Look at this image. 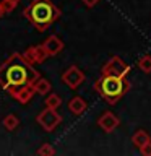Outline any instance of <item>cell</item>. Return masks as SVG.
<instances>
[{"label":"cell","mask_w":151,"mask_h":156,"mask_svg":"<svg viewBox=\"0 0 151 156\" xmlns=\"http://www.w3.org/2000/svg\"><path fill=\"white\" fill-rule=\"evenodd\" d=\"M37 154L39 156H54V154H55V150H54L52 145L44 143V145H41V148L37 150Z\"/></svg>","instance_id":"17"},{"label":"cell","mask_w":151,"mask_h":156,"mask_svg":"<svg viewBox=\"0 0 151 156\" xmlns=\"http://www.w3.org/2000/svg\"><path fill=\"white\" fill-rule=\"evenodd\" d=\"M130 72V65L125 63L119 55L111 57L109 60L104 63L101 70V75H115V76H127V73Z\"/></svg>","instance_id":"4"},{"label":"cell","mask_w":151,"mask_h":156,"mask_svg":"<svg viewBox=\"0 0 151 156\" xmlns=\"http://www.w3.org/2000/svg\"><path fill=\"white\" fill-rule=\"evenodd\" d=\"M94 90L101 98L109 102L117 104L130 90V83L125 76H115V75H101L94 81Z\"/></svg>","instance_id":"3"},{"label":"cell","mask_w":151,"mask_h":156,"mask_svg":"<svg viewBox=\"0 0 151 156\" xmlns=\"http://www.w3.org/2000/svg\"><path fill=\"white\" fill-rule=\"evenodd\" d=\"M148 141H151V136H149L148 132L143 130V129L136 130L135 133H133V136H132V143H133L138 150H140L145 143H148Z\"/></svg>","instance_id":"13"},{"label":"cell","mask_w":151,"mask_h":156,"mask_svg":"<svg viewBox=\"0 0 151 156\" xmlns=\"http://www.w3.org/2000/svg\"><path fill=\"white\" fill-rule=\"evenodd\" d=\"M44 104H46V107H49V109H58V107L62 106V98L55 94V93H51V94H47L46 101H44Z\"/></svg>","instance_id":"14"},{"label":"cell","mask_w":151,"mask_h":156,"mask_svg":"<svg viewBox=\"0 0 151 156\" xmlns=\"http://www.w3.org/2000/svg\"><path fill=\"white\" fill-rule=\"evenodd\" d=\"M86 109H88V102L80 96H73L72 99L68 101V111H70L73 115H81Z\"/></svg>","instance_id":"11"},{"label":"cell","mask_w":151,"mask_h":156,"mask_svg":"<svg viewBox=\"0 0 151 156\" xmlns=\"http://www.w3.org/2000/svg\"><path fill=\"white\" fill-rule=\"evenodd\" d=\"M33 90L36 94H41V96H46L47 93H51L52 90V85H51V81L46 80V78H42V76H39L36 81H34V85H33Z\"/></svg>","instance_id":"12"},{"label":"cell","mask_w":151,"mask_h":156,"mask_svg":"<svg viewBox=\"0 0 151 156\" xmlns=\"http://www.w3.org/2000/svg\"><path fill=\"white\" fill-rule=\"evenodd\" d=\"M36 120L46 132H52V130H55V127L62 122V115L58 114L55 109H49V107H46L44 111H41L37 114Z\"/></svg>","instance_id":"5"},{"label":"cell","mask_w":151,"mask_h":156,"mask_svg":"<svg viewBox=\"0 0 151 156\" xmlns=\"http://www.w3.org/2000/svg\"><path fill=\"white\" fill-rule=\"evenodd\" d=\"M85 80H86L85 73H83L76 65H70L65 72L62 73V81L65 83L70 90H76Z\"/></svg>","instance_id":"6"},{"label":"cell","mask_w":151,"mask_h":156,"mask_svg":"<svg viewBox=\"0 0 151 156\" xmlns=\"http://www.w3.org/2000/svg\"><path fill=\"white\" fill-rule=\"evenodd\" d=\"M140 153L143 156H151V141H148V143H145L143 146H141Z\"/></svg>","instance_id":"19"},{"label":"cell","mask_w":151,"mask_h":156,"mask_svg":"<svg viewBox=\"0 0 151 156\" xmlns=\"http://www.w3.org/2000/svg\"><path fill=\"white\" fill-rule=\"evenodd\" d=\"M24 16L37 31H46L57 20H60L62 12L52 0H31L24 8Z\"/></svg>","instance_id":"2"},{"label":"cell","mask_w":151,"mask_h":156,"mask_svg":"<svg viewBox=\"0 0 151 156\" xmlns=\"http://www.w3.org/2000/svg\"><path fill=\"white\" fill-rule=\"evenodd\" d=\"M97 125H99V129L102 132L111 133V132H114L117 127L120 125V119L112 111H106V112H102V115L97 119Z\"/></svg>","instance_id":"8"},{"label":"cell","mask_w":151,"mask_h":156,"mask_svg":"<svg viewBox=\"0 0 151 156\" xmlns=\"http://www.w3.org/2000/svg\"><path fill=\"white\" fill-rule=\"evenodd\" d=\"M21 55H23V58L26 62H29V63H33V65H34V63H42L49 57V54L46 52V49H44L42 44H37V46L28 47Z\"/></svg>","instance_id":"7"},{"label":"cell","mask_w":151,"mask_h":156,"mask_svg":"<svg viewBox=\"0 0 151 156\" xmlns=\"http://www.w3.org/2000/svg\"><path fill=\"white\" fill-rule=\"evenodd\" d=\"M42 46H44V49H46V52L49 54V57H55V55H58V54L63 51L65 44H63V41L58 36L51 34V36L42 42Z\"/></svg>","instance_id":"10"},{"label":"cell","mask_w":151,"mask_h":156,"mask_svg":"<svg viewBox=\"0 0 151 156\" xmlns=\"http://www.w3.org/2000/svg\"><path fill=\"white\" fill-rule=\"evenodd\" d=\"M41 76L33 63L26 62L21 54H12L0 65V86L7 90L10 86H33Z\"/></svg>","instance_id":"1"},{"label":"cell","mask_w":151,"mask_h":156,"mask_svg":"<svg viewBox=\"0 0 151 156\" xmlns=\"http://www.w3.org/2000/svg\"><path fill=\"white\" fill-rule=\"evenodd\" d=\"M81 2H83V5H85L86 8H93V7H96L101 0H81Z\"/></svg>","instance_id":"20"},{"label":"cell","mask_w":151,"mask_h":156,"mask_svg":"<svg viewBox=\"0 0 151 156\" xmlns=\"http://www.w3.org/2000/svg\"><path fill=\"white\" fill-rule=\"evenodd\" d=\"M7 93L13 99H16L18 102L26 104V102L31 101L34 90H33V86H28V85L26 86H10V88H7Z\"/></svg>","instance_id":"9"},{"label":"cell","mask_w":151,"mask_h":156,"mask_svg":"<svg viewBox=\"0 0 151 156\" xmlns=\"http://www.w3.org/2000/svg\"><path fill=\"white\" fill-rule=\"evenodd\" d=\"M138 67H140L141 72L151 73V55H149V54H146V55L138 58Z\"/></svg>","instance_id":"16"},{"label":"cell","mask_w":151,"mask_h":156,"mask_svg":"<svg viewBox=\"0 0 151 156\" xmlns=\"http://www.w3.org/2000/svg\"><path fill=\"white\" fill-rule=\"evenodd\" d=\"M19 2H21V0H2V7L5 10V13L13 12V10L19 5Z\"/></svg>","instance_id":"18"},{"label":"cell","mask_w":151,"mask_h":156,"mask_svg":"<svg viewBox=\"0 0 151 156\" xmlns=\"http://www.w3.org/2000/svg\"><path fill=\"white\" fill-rule=\"evenodd\" d=\"M2 124H3V127L7 129L8 132H12V130H15L16 127L19 125V119L15 114H8V115H5L3 117V120H2Z\"/></svg>","instance_id":"15"},{"label":"cell","mask_w":151,"mask_h":156,"mask_svg":"<svg viewBox=\"0 0 151 156\" xmlns=\"http://www.w3.org/2000/svg\"><path fill=\"white\" fill-rule=\"evenodd\" d=\"M5 15V10H3V7H2V2H0V18H2Z\"/></svg>","instance_id":"21"}]
</instances>
